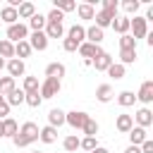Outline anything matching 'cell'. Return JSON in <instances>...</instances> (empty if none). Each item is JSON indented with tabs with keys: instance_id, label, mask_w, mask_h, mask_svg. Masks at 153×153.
<instances>
[{
	"instance_id": "obj_1",
	"label": "cell",
	"mask_w": 153,
	"mask_h": 153,
	"mask_svg": "<svg viewBox=\"0 0 153 153\" xmlns=\"http://www.w3.org/2000/svg\"><path fill=\"white\" fill-rule=\"evenodd\" d=\"M38 124H33V122H24L22 127H19V131L12 136V143L17 146V148H26L29 143H33V141H38Z\"/></svg>"
},
{
	"instance_id": "obj_2",
	"label": "cell",
	"mask_w": 153,
	"mask_h": 153,
	"mask_svg": "<svg viewBox=\"0 0 153 153\" xmlns=\"http://www.w3.org/2000/svg\"><path fill=\"white\" fill-rule=\"evenodd\" d=\"M26 38H29V26L26 24L17 22V24L7 26V41L10 43H19V41H26Z\"/></svg>"
},
{
	"instance_id": "obj_3",
	"label": "cell",
	"mask_w": 153,
	"mask_h": 153,
	"mask_svg": "<svg viewBox=\"0 0 153 153\" xmlns=\"http://www.w3.org/2000/svg\"><path fill=\"white\" fill-rule=\"evenodd\" d=\"M88 115L84 110H72V112H65V124H69L72 129H84Z\"/></svg>"
},
{
	"instance_id": "obj_4",
	"label": "cell",
	"mask_w": 153,
	"mask_h": 153,
	"mask_svg": "<svg viewBox=\"0 0 153 153\" xmlns=\"http://www.w3.org/2000/svg\"><path fill=\"white\" fill-rule=\"evenodd\" d=\"M60 79H48L45 76V81L41 84V88H38V93H41V98H55L57 93H60Z\"/></svg>"
},
{
	"instance_id": "obj_5",
	"label": "cell",
	"mask_w": 153,
	"mask_h": 153,
	"mask_svg": "<svg viewBox=\"0 0 153 153\" xmlns=\"http://www.w3.org/2000/svg\"><path fill=\"white\" fill-rule=\"evenodd\" d=\"M129 29L134 31L131 33V38L136 41V38H146V33H148V24H146V19L143 17H129Z\"/></svg>"
},
{
	"instance_id": "obj_6",
	"label": "cell",
	"mask_w": 153,
	"mask_h": 153,
	"mask_svg": "<svg viewBox=\"0 0 153 153\" xmlns=\"http://www.w3.org/2000/svg\"><path fill=\"white\" fill-rule=\"evenodd\" d=\"M26 41H29L31 50H45V48H48V36H45L43 31H33Z\"/></svg>"
},
{
	"instance_id": "obj_7",
	"label": "cell",
	"mask_w": 153,
	"mask_h": 153,
	"mask_svg": "<svg viewBox=\"0 0 153 153\" xmlns=\"http://www.w3.org/2000/svg\"><path fill=\"white\" fill-rule=\"evenodd\" d=\"M91 65L96 67V72H108V67L112 65V57H110V53H105V50H100L93 60H91Z\"/></svg>"
},
{
	"instance_id": "obj_8",
	"label": "cell",
	"mask_w": 153,
	"mask_h": 153,
	"mask_svg": "<svg viewBox=\"0 0 153 153\" xmlns=\"http://www.w3.org/2000/svg\"><path fill=\"white\" fill-rule=\"evenodd\" d=\"M136 100H141L143 105H148V103L153 100V81H151V79H146V81L141 84V88H139V93H136Z\"/></svg>"
},
{
	"instance_id": "obj_9",
	"label": "cell",
	"mask_w": 153,
	"mask_h": 153,
	"mask_svg": "<svg viewBox=\"0 0 153 153\" xmlns=\"http://www.w3.org/2000/svg\"><path fill=\"white\" fill-rule=\"evenodd\" d=\"M131 120H136V127L146 129V127H151V124H153V112H151L148 108H141V110H136V115H134Z\"/></svg>"
},
{
	"instance_id": "obj_10",
	"label": "cell",
	"mask_w": 153,
	"mask_h": 153,
	"mask_svg": "<svg viewBox=\"0 0 153 153\" xmlns=\"http://www.w3.org/2000/svg\"><path fill=\"white\" fill-rule=\"evenodd\" d=\"M76 50H79V55H81L84 60H93V57L100 53V45H93V43H86V41H84Z\"/></svg>"
},
{
	"instance_id": "obj_11",
	"label": "cell",
	"mask_w": 153,
	"mask_h": 153,
	"mask_svg": "<svg viewBox=\"0 0 153 153\" xmlns=\"http://www.w3.org/2000/svg\"><path fill=\"white\" fill-rule=\"evenodd\" d=\"M5 67H7V72H10V76H12V79H17V76H22V74H24V60L12 57V60H7V62H5Z\"/></svg>"
},
{
	"instance_id": "obj_12",
	"label": "cell",
	"mask_w": 153,
	"mask_h": 153,
	"mask_svg": "<svg viewBox=\"0 0 153 153\" xmlns=\"http://www.w3.org/2000/svg\"><path fill=\"white\" fill-rule=\"evenodd\" d=\"M62 124H65V112H62L60 108H53V110L48 112V127L57 129V127H62Z\"/></svg>"
},
{
	"instance_id": "obj_13",
	"label": "cell",
	"mask_w": 153,
	"mask_h": 153,
	"mask_svg": "<svg viewBox=\"0 0 153 153\" xmlns=\"http://www.w3.org/2000/svg\"><path fill=\"white\" fill-rule=\"evenodd\" d=\"M115 127H117V131H122V134H129V131H131V127H134V120H131V115H117V120H115Z\"/></svg>"
},
{
	"instance_id": "obj_14",
	"label": "cell",
	"mask_w": 153,
	"mask_h": 153,
	"mask_svg": "<svg viewBox=\"0 0 153 153\" xmlns=\"http://www.w3.org/2000/svg\"><path fill=\"white\" fill-rule=\"evenodd\" d=\"M0 19H2L7 26H12V24H17V22H19V17H17V10H14V7H10V5H5V7L0 10Z\"/></svg>"
},
{
	"instance_id": "obj_15",
	"label": "cell",
	"mask_w": 153,
	"mask_h": 153,
	"mask_svg": "<svg viewBox=\"0 0 153 153\" xmlns=\"http://www.w3.org/2000/svg\"><path fill=\"white\" fill-rule=\"evenodd\" d=\"M67 38H72L74 43H79V45H81V43L86 41V29H84L81 24H74V26L67 31Z\"/></svg>"
},
{
	"instance_id": "obj_16",
	"label": "cell",
	"mask_w": 153,
	"mask_h": 153,
	"mask_svg": "<svg viewBox=\"0 0 153 153\" xmlns=\"http://www.w3.org/2000/svg\"><path fill=\"white\" fill-rule=\"evenodd\" d=\"M45 76L48 79H62L65 76V65L62 62H50L45 67Z\"/></svg>"
},
{
	"instance_id": "obj_17",
	"label": "cell",
	"mask_w": 153,
	"mask_h": 153,
	"mask_svg": "<svg viewBox=\"0 0 153 153\" xmlns=\"http://www.w3.org/2000/svg\"><path fill=\"white\" fill-rule=\"evenodd\" d=\"M103 41V29H98L96 24L86 29V43H93V45H100Z\"/></svg>"
},
{
	"instance_id": "obj_18",
	"label": "cell",
	"mask_w": 153,
	"mask_h": 153,
	"mask_svg": "<svg viewBox=\"0 0 153 153\" xmlns=\"http://www.w3.org/2000/svg\"><path fill=\"white\" fill-rule=\"evenodd\" d=\"M146 139H148L146 129H141V127H131V131H129V141H131V146H141Z\"/></svg>"
},
{
	"instance_id": "obj_19",
	"label": "cell",
	"mask_w": 153,
	"mask_h": 153,
	"mask_svg": "<svg viewBox=\"0 0 153 153\" xmlns=\"http://www.w3.org/2000/svg\"><path fill=\"white\" fill-rule=\"evenodd\" d=\"M36 14V5L33 2H22L19 7H17V17L19 19H31Z\"/></svg>"
},
{
	"instance_id": "obj_20",
	"label": "cell",
	"mask_w": 153,
	"mask_h": 153,
	"mask_svg": "<svg viewBox=\"0 0 153 153\" xmlns=\"http://www.w3.org/2000/svg\"><path fill=\"white\" fill-rule=\"evenodd\" d=\"M115 17H117V14H110V12H103V10H100V12H96V17H93V19H96V26H98V29H105V26H110V24H112V19H115Z\"/></svg>"
},
{
	"instance_id": "obj_21",
	"label": "cell",
	"mask_w": 153,
	"mask_h": 153,
	"mask_svg": "<svg viewBox=\"0 0 153 153\" xmlns=\"http://www.w3.org/2000/svg\"><path fill=\"white\" fill-rule=\"evenodd\" d=\"M96 98H98L100 103H110V100H112V86H110V84H100V86L96 88Z\"/></svg>"
},
{
	"instance_id": "obj_22",
	"label": "cell",
	"mask_w": 153,
	"mask_h": 153,
	"mask_svg": "<svg viewBox=\"0 0 153 153\" xmlns=\"http://www.w3.org/2000/svg\"><path fill=\"white\" fill-rule=\"evenodd\" d=\"M110 26H112V29H115L120 36H124V33L129 31V17H115Z\"/></svg>"
},
{
	"instance_id": "obj_23",
	"label": "cell",
	"mask_w": 153,
	"mask_h": 153,
	"mask_svg": "<svg viewBox=\"0 0 153 153\" xmlns=\"http://www.w3.org/2000/svg\"><path fill=\"white\" fill-rule=\"evenodd\" d=\"M48 38H62L65 36V26L62 24H48L45 22V31H43Z\"/></svg>"
},
{
	"instance_id": "obj_24",
	"label": "cell",
	"mask_w": 153,
	"mask_h": 153,
	"mask_svg": "<svg viewBox=\"0 0 153 153\" xmlns=\"http://www.w3.org/2000/svg\"><path fill=\"white\" fill-rule=\"evenodd\" d=\"M31 55V45H29V41H19V43H14V57L17 60H24V57H29Z\"/></svg>"
},
{
	"instance_id": "obj_25",
	"label": "cell",
	"mask_w": 153,
	"mask_h": 153,
	"mask_svg": "<svg viewBox=\"0 0 153 153\" xmlns=\"http://www.w3.org/2000/svg\"><path fill=\"white\" fill-rule=\"evenodd\" d=\"M38 139H41L43 143H55V139H57V129H53V127H43V129L38 131Z\"/></svg>"
},
{
	"instance_id": "obj_26",
	"label": "cell",
	"mask_w": 153,
	"mask_h": 153,
	"mask_svg": "<svg viewBox=\"0 0 153 153\" xmlns=\"http://www.w3.org/2000/svg\"><path fill=\"white\" fill-rule=\"evenodd\" d=\"M5 100H7L10 108H12V105H22V103H24V91H22V88H14L12 93L5 96Z\"/></svg>"
},
{
	"instance_id": "obj_27",
	"label": "cell",
	"mask_w": 153,
	"mask_h": 153,
	"mask_svg": "<svg viewBox=\"0 0 153 153\" xmlns=\"http://www.w3.org/2000/svg\"><path fill=\"white\" fill-rule=\"evenodd\" d=\"M53 10H60V12L65 14V12L76 10V2H74V0H55V2H53Z\"/></svg>"
},
{
	"instance_id": "obj_28",
	"label": "cell",
	"mask_w": 153,
	"mask_h": 153,
	"mask_svg": "<svg viewBox=\"0 0 153 153\" xmlns=\"http://www.w3.org/2000/svg\"><path fill=\"white\" fill-rule=\"evenodd\" d=\"M76 12H79V17H81V19H93V17H96V10H93V5H88V2H81V5H76Z\"/></svg>"
},
{
	"instance_id": "obj_29",
	"label": "cell",
	"mask_w": 153,
	"mask_h": 153,
	"mask_svg": "<svg viewBox=\"0 0 153 153\" xmlns=\"http://www.w3.org/2000/svg\"><path fill=\"white\" fill-rule=\"evenodd\" d=\"M29 29H31V31H43V29H45V17L36 12V14L29 19Z\"/></svg>"
},
{
	"instance_id": "obj_30",
	"label": "cell",
	"mask_w": 153,
	"mask_h": 153,
	"mask_svg": "<svg viewBox=\"0 0 153 153\" xmlns=\"http://www.w3.org/2000/svg\"><path fill=\"white\" fill-rule=\"evenodd\" d=\"M24 103H26L29 108H38V105L43 103V98H41L38 91H29V93H24Z\"/></svg>"
},
{
	"instance_id": "obj_31",
	"label": "cell",
	"mask_w": 153,
	"mask_h": 153,
	"mask_svg": "<svg viewBox=\"0 0 153 153\" xmlns=\"http://www.w3.org/2000/svg\"><path fill=\"white\" fill-rule=\"evenodd\" d=\"M79 141H81V139H79L76 134H69V136H65V141H62V148H65L67 153H72V151H76V148H79Z\"/></svg>"
},
{
	"instance_id": "obj_32",
	"label": "cell",
	"mask_w": 153,
	"mask_h": 153,
	"mask_svg": "<svg viewBox=\"0 0 153 153\" xmlns=\"http://www.w3.org/2000/svg\"><path fill=\"white\" fill-rule=\"evenodd\" d=\"M0 57H2V60H5V57H10V60L14 57V43H10L7 38L0 41Z\"/></svg>"
},
{
	"instance_id": "obj_33",
	"label": "cell",
	"mask_w": 153,
	"mask_h": 153,
	"mask_svg": "<svg viewBox=\"0 0 153 153\" xmlns=\"http://www.w3.org/2000/svg\"><path fill=\"white\" fill-rule=\"evenodd\" d=\"M17 86H14V79L12 76H0V96H7L12 93Z\"/></svg>"
},
{
	"instance_id": "obj_34",
	"label": "cell",
	"mask_w": 153,
	"mask_h": 153,
	"mask_svg": "<svg viewBox=\"0 0 153 153\" xmlns=\"http://www.w3.org/2000/svg\"><path fill=\"white\" fill-rule=\"evenodd\" d=\"M134 100H136L134 91H122V93L117 96V103H120L122 108H129V105H134Z\"/></svg>"
},
{
	"instance_id": "obj_35",
	"label": "cell",
	"mask_w": 153,
	"mask_h": 153,
	"mask_svg": "<svg viewBox=\"0 0 153 153\" xmlns=\"http://www.w3.org/2000/svg\"><path fill=\"white\" fill-rule=\"evenodd\" d=\"M2 129H5V136H10V139L19 131V127H17V122H14L12 117H5V120H2Z\"/></svg>"
},
{
	"instance_id": "obj_36",
	"label": "cell",
	"mask_w": 153,
	"mask_h": 153,
	"mask_svg": "<svg viewBox=\"0 0 153 153\" xmlns=\"http://www.w3.org/2000/svg\"><path fill=\"white\" fill-rule=\"evenodd\" d=\"M79 148H84L86 153L96 151V148H98V141H96V136H84V139L79 141Z\"/></svg>"
},
{
	"instance_id": "obj_37",
	"label": "cell",
	"mask_w": 153,
	"mask_h": 153,
	"mask_svg": "<svg viewBox=\"0 0 153 153\" xmlns=\"http://www.w3.org/2000/svg\"><path fill=\"white\" fill-rule=\"evenodd\" d=\"M120 50H136V41H134L129 33L120 36Z\"/></svg>"
},
{
	"instance_id": "obj_38",
	"label": "cell",
	"mask_w": 153,
	"mask_h": 153,
	"mask_svg": "<svg viewBox=\"0 0 153 153\" xmlns=\"http://www.w3.org/2000/svg\"><path fill=\"white\" fill-rule=\"evenodd\" d=\"M124 72H127V69H124V65H120V62H112V65L108 67V74H110L112 79H122Z\"/></svg>"
},
{
	"instance_id": "obj_39",
	"label": "cell",
	"mask_w": 153,
	"mask_h": 153,
	"mask_svg": "<svg viewBox=\"0 0 153 153\" xmlns=\"http://www.w3.org/2000/svg\"><path fill=\"white\" fill-rule=\"evenodd\" d=\"M98 129H100V127H98V122H96L93 117H88V120H86V124H84V134H86V136H96V134H98Z\"/></svg>"
},
{
	"instance_id": "obj_40",
	"label": "cell",
	"mask_w": 153,
	"mask_h": 153,
	"mask_svg": "<svg viewBox=\"0 0 153 153\" xmlns=\"http://www.w3.org/2000/svg\"><path fill=\"white\" fill-rule=\"evenodd\" d=\"M136 60V50H120V65H131Z\"/></svg>"
},
{
	"instance_id": "obj_41",
	"label": "cell",
	"mask_w": 153,
	"mask_h": 153,
	"mask_svg": "<svg viewBox=\"0 0 153 153\" xmlns=\"http://www.w3.org/2000/svg\"><path fill=\"white\" fill-rule=\"evenodd\" d=\"M22 91H24V93H29V91H38V79H36V76H24V86H22Z\"/></svg>"
},
{
	"instance_id": "obj_42",
	"label": "cell",
	"mask_w": 153,
	"mask_h": 153,
	"mask_svg": "<svg viewBox=\"0 0 153 153\" xmlns=\"http://www.w3.org/2000/svg\"><path fill=\"white\" fill-rule=\"evenodd\" d=\"M122 7H124V12H127V14H134V17H136V10L141 7V2H139V0H124V2H122Z\"/></svg>"
},
{
	"instance_id": "obj_43",
	"label": "cell",
	"mask_w": 153,
	"mask_h": 153,
	"mask_svg": "<svg viewBox=\"0 0 153 153\" xmlns=\"http://www.w3.org/2000/svg\"><path fill=\"white\" fill-rule=\"evenodd\" d=\"M62 19H65V14H62L60 10H50V12H48V17H45V22H48V24H62Z\"/></svg>"
},
{
	"instance_id": "obj_44",
	"label": "cell",
	"mask_w": 153,
	"mask_h": 153,
	"mask_svg": "<svg viewBox=\"0 0 153 153\" xmlns=\"http://www.w3.org/2000/svg\"><path fill=\"white\" fill-rule=\"evenodd\" d=\"M117 7H120V2H117V0H103V12L117 14Z\"/></svg>"
},
{
	"instance_id": "obj_45",
	"label": "cell",
	"mask_w": 153,
	"mask_h": 153,
	"mask_svg": "<svg viewBox=\"0 0 153 153\" xmlns=\"http://www.w3.org/2000/svg\"><path fill=\"white\" fill-rule=\"evenodd\" d=\"M5 117H10V105H7L5 96H0V120H5Z\"/></svg>"
},
{
	"instance_id": "obj_46",
	"label": "cell",
	"mask_w": 153,
	"mask_h": 153,
	"mask_svg": "<svg viewBox=\"0 0 153 153\" xmlns=\"http://www.w3.org/2000/svg\"><path fill=\"white\" fill-rule=\"evenodd\" d=\"M62 48H65L67 53H74V50L79 48V43H74L72 38H65V41H62Z\"/></svg>"
},
{
	"instance_id": "obj_47",
	"label": "cell",
	"mask_w": 153,
	"mask_h": 153,
	"mask_svg": "<svg viewBox=\"0 0 153 153\" xmlns=\"http://www.w3.org/2000/svg\"><path fill=\"white\" fill-rule=\"evenodd\" d=\"M139 148H141V153H153V141H151V139H146Z\"/></svg>"
},
{
	"instance_id": "obj_48",
	"label": "cell",
	"mask_w": 153,
	"mask_h": 153,
	"mask_svg": "<svg viewBox=\"0 0 153 153\" xmlns=\"http://www.w3.org/2000/svg\"><path fill=\"white\" fill-rule=\"evenodd\" d=\"M124 153H141V148H139V146H129Z\"/></svg>"
},
{
	"instance_id": "obj_49",
	"label": "cell",
	"mask_w": 153,
	"mask_h": 153,
	"mask_svg": "<svg viewBox=\"0 0 153 153\" xmlns=\"http://www.w3.org/2000/svg\"><path fill=\"white\" fill-rule=\"evenodd\" d=\"M91 153H110V151H108V148H103V146H98V148H96V151H91Z\"/></svg>"
},
{
	"instance_id": "obj_50",
	"label": "cell",
	"mask_w": 153,
	"mask_h": 153,
	"mask_svg": "<svg viewBox=\"0 0 153 153\" xmlns=\"http://www.w3.org/2000/svg\"><path fill=\"white\" fill-rule=\"evenodd\" d=\"M5 136V129H2V120H0V139Z\"/></svg>"
},
{
	"instance_id": "obj_51",
	"label": "cell",
	"mask_w": 153,
	"mask_h": 153,
	"mask_svg": "<svg viewBox=\"0 0 153 153\" xmlns=\"http://www.w3.org/2000/svg\"><path fill=\"white\" fill-rule=\"evenodd\" d=\"M2 67H5V60H2V57H0V69H2Z\"/></svg>"
},
{
	"instance_id": "obj_52",
	"label": "cell",
	"mask_w": 153,
	"mask_h": 153,
	"mask_svg": "<svg viewBox=\"0 0 153 153\" xmlns=\"http://www.w3.org/2000/svg\"><path fill=\"white\" fill-rule=\"evenodd\" d=\"M33 153H41V151H33Z\"/></svg>"
}]
</instances>
